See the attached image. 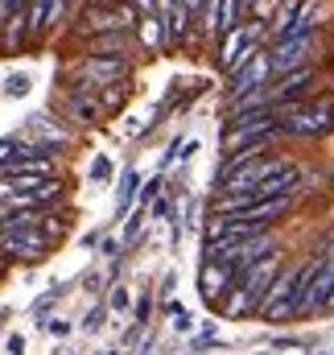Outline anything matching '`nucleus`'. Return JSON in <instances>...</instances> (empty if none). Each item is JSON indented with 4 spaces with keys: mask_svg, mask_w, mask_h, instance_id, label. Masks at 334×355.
<instances>
[{
    "mask_svg": "<svg viewBox=\"0 0 334 355\" xmlns=\"http://www.w3.org/2000/svg\"><path fill=\"white\" fill-rule=\"evenodd\" d=\"M331 107H334V99H326L322 107H318V103H314V107H297L293 116L281 120L276 132H285V137H318V132H331L334 128Z\"/></svg>",
    "mask_w": 334,
    "mask_h": 355,
    "instance_id": "39448f33",
    "label": "nucleus"
},
{
    "mask_svg": "<svg viewBox=\"0 0 334 355\" xmlns=\"http://www.w3.org/2000/svg\"><path fill=\"white\" fill-rule=\"evenodd\" d=\"M83 75H95V79H120L124 75V58H91L83 67Z\"/></svg>",
    "mask_w": 334,
    "mask_h": 355,
    "instance_id": "4468645a",
    "label": "nucleus"
},
{
    "mask_svg": "<svg viewBox=\"0 0 334 355\" xmlns=\"http://www.w3.org/2000/svg\"><path fill=\"white\" fill-rule=\"evenodd\" d=\"M58 17V0H29V12H25V33H46Z\"/></svg>",
    "mask_w": 334,
    "mask_h": 355,
    "instance_id": "9d476101",
    "label": "nucleus"
},
{
    "mask_svg": "<svg viewBox=\"0 0 334 355\" xmlns=\"http://www.w3.org/2000/svg\"><path fill=\"white\" fill-rule=\"evenodd\" d=\"M4 91H8L12 99H21V95H29V79H25V75H8V79H4Z\"/></svg>",
    "mask_w": 334,
    "mask_h": 355,
    "instance_id": "f3484780",
    "label": "nucleus"
},
{
    "mask_svg": "<svg viewBox=\"0 0 334 355\" xmlns=\"http://www.w3.org/2000/svg\"><path fill=\"white\" fill-rule=\"evenodd\" d=\"M202 347H223V339H219V335H198V339L190 343V352H202Z\"/></svg>",
    "mask_w": 334,
    "mask_h": 355,
    "instance_id": "4be33fe9",
    "label": "nucleus"
},
{
    "mask_svg": "<svg viewBox=\"0 0 334 355\" xmlns=\"http://www.w3.org/2000/svg\"><path fill=\"white\" fill-rule=\"evenodd\" d=\"M46 331H50V335H58V339H62V335H71V322H62V318H58V322H46Z\"/></svg>",
    "mask_w": 334,
    "mask_h": 355,
    "instance_id": "393cba45",
    "label": "nucleus"
},
{
    "mask_svg": "<svg viewBox=\"0 0 334 355\" xmlns=\"http://www.w3.org/2000/svg\"><path fill=\"white\" fill-rule=\"evenodd\" d=\"M91 178H95V182H107V178H112V162H107V157H95V166H91Z\"/></svg>",
    "mask_w": 334,
    "mask_h": 355,
    "instance_id": "aec40b11",
    "label": "nucleus"
},
{
    "mask_svg": "<svg viewBox=\"0 0 334 355\" xmlns=\"http://www.w3.org/2000/svg\"><path fill=\"white\" fill-rule=\"evenodd\" d=\"M293 17H297V0H281L276 4V17H272V42H281L285 33H289V25H293Z\"/></svg>",
    "mask_w": 334,
    "mask_h": 355,
    "instance_id": "ddd939ff",
    "label": "nucleus"
},
{
    "mask_svg": "<svg viewBox=\"0 0 334 355\" xmlns=\"http://www.w3.org/2000/svg\"><path fill=\"white\" fill-rule=\"evenodd\" d=\"M256 355H268V352H256Z\"/></svg>",
    "mask_w": 334,
    "mask_h": 355,
    "instance_id": "7c9ffc66",
    "label": "nucleus"
},
{
    "mask_svg": "<svg viewBox=\"0 0 334 355\" xmlns=\"http://www.w3.org/2000/svg\"><path fill=\"white\" fill-rule=\"evenodd\" d=\"M145 322H149V297L137 302V327H145Z\"/></svg>",
    "mask_w": 334,
    "mask_h": 355,
    "instance_id": "b1692460",
    "label": "nucleus"
},
{
    "mask_svg": "<svg viewBox=\"0 0 334 355\" xmlns=\"http://www.w3.org/2000/svg\"><path fill=\"white\" fill-rule=\"evenodd\" d=\"M71 116H75L79 124H91V120H95V103L83 99V95H71Z\"/></svg>",
    "mask_w": 334,
    "mask_h": 355,
    "instance_id": "dca6fc26",
    "label": "nucleus"
},
{
    "mask_svg": "<svg viewBox=\"0 0 334 355\" xmlns=\"http://www.w3.org/2000/svg\"><path fill=\"white\" fill-rule=\"evenodd\" d=\"M107 306L124 314V310H128V289H124V285H116V289H112V297H107Z\"/></svg>",
    "mask_w": 334,
    "mask_h": 355,
    "instance_id": "6ab92c4d",
    "label": "nucleus"
},
{
    "mask_svg": "<svg viewBox=\"0 0 334 355\" xmlns=\"http://www.w3.org/2000/svg\"><path fill=\"white\" fill-rule=\"evenodd\" d=\"M103 314H107V310H103V306H95V310L83 318V331H87V335H95V331L103 327Z\"/></svg>",
    "mask_w": 334,
    "mask_h": 355,
    "instance_id": "a211bd4d",
    "label": "nucleus"
},
{
    "mask_svg": "<svg viewBox=\"0 0 334 355\" xmlns=\"http://www.w3.org/2000/svg\"><path fill=\"white\" fill-rule=\"evenodd\" d=\"M173 322H177V331H190V327H194V314H190V310H182Z\"/></svg>",
    "mask_w": 334,
    "mask_h": 355,
    "instance_id": "bb28decb",
    "label": "nucleus"
},
{
    "mask_svg": "<svg viewBox=\"0 0 334 355\" xmlns=\"http://www.w3.org/2000/svg\"><path fill=\"white\" fill-rule=\"evenodd\" d=\"M137 186H141V174H137V170H124V178H120V194H116V219L128 215V207H132V198H137Z\"/></svg>",
    "mask_w": 334,
    "mask_h": 355,
    "instance_id": "f8f14e48",
    "label": "nucleus"
},
{
    "mask_svg": "<svg viewBox=\"0 0 334 355\" xmlns=\"http://www.w3.org/2000/svg\"><path fill=\"white\" fill-rule=\"evenodd\" d=\"M120 99H124V91H107V95H103V103H107V107H116Z\"/></svg>",
    "mask_w": 334,
    "mask_h": 355,
    "instance_id": "cd10ccee",
    "label": "nucleus"
},
{
    "mask_svg": "<svg viewBox=\"0 0 334 355\" xmlns=\"http://www.w3.org/2000/svg\"><path fill=\"white\" fill-rule=\"evenodd\" d=\"M268 75H272V67H268V50H256L248 62L236 71V79H231V91H227V107H236L240 99H248L252 91H260L268 83Z\"/></svg>",
    "mask_w": 334,
    "mask_h": 355,
    "instance_id": "423d86ee",
    "label": "nucleus"
},
{
    "mask_svg": "<svg viewBox=\"0 0 334 355\" xmlns=\"http://www.w3.org/2000/svg\"><path fill=\"white\" fill-rule=\"evenodd\" d=\"M310 50H314V33H297V37H281L268 46V67L272 75H289L297 67H310Z\"/></svg>",
    "mask_w": 334,
    "mask_h": 355,
    "instance_id": "20e7f679",
    "label": "nucleus"
},
{
    "mask_svg": "<svg viewBox=\"0 0 334 355\" xmlns=\"http://www.w3.org/2000/svg\"><path fill=\"white\" fill-rule=\"evenodd\" d=\"M141 4H145V8H153V12H157V0H141Z\"/></svg>",
    "mask_w": 334,
    "mask_h": 355,
    "instance_id": "c85d7f7f",
    "label": "nucleus"
},
{
    "mask_svg": "<svg viewBox=\"0 0 334 355\" xmlns=\"http://www.w3.org/2000/svg\"><path fill=\"white\" fill-rule=\"evenodd\" d=\"M50 252V240L42 236V227H17V232H0V257L4 261H42Z\"/></svg>",
    "mask_w": 334,
    "mask_h": 355,
    "instance_id": "f03ea898",
    "label": "nucleus"
},
{
    "mask_svg": "<svg viewBox=\"0 0 334 355\" xmlns=\"http://www.w3.org/2000/svg\"><path fill=\"white\" fill-rule=\"evenodd\" d=\"M240 0H219L215 4V25H211V33L219 37V33H231V29H240Z\"/></svg>",
    "mask_w": 334,
    "mask_h": 355,
    "instance_id": "9b49d317",
    "label": "nucleus"
},
{
    "mask_svg": "<svg viewBox=\"0 0 334 355\" xmlns=\"http://www.w3.org/2000/svg\"><path fill=\"white\" fill-rule=\"evenodd\" d=\"M260 33H264L260 25H252V29H231V33H223V46L215 50V62H219L223 71H231V75H236V71H240V67L248 62L252 54L260 50Z\"/></svg>",
    "mask_w": 334,
    "mask_h": 355,
    "instance_id": "7ed1b4c3",
    "label": "nucleus"
},
{
    "mask_svg": "<svg viewBox=\"0 0 334 355\" xmlns=\"http://www.w3.org/2000/svg\"><path fill=\"white\" fill-rule=\"evenodd\" d=\"M182 4H186V12H190V21H194V17H202V8H206V0H182Z\"/></svg>",
    "mask_w": 334,
    "mask_h": 355,
    "instance_id": "a878e982",
    "label": "nucleus"
},
{
    "mask_svg": "<svg viewBox=\"0 0 334 355\" xmlns=\"http://www.w3.org/2000/svg\"><path fill=\"white\" fill-rule=\"evenodd\" d=\"M157 194H161V178H149V182L141 186V202H153Z\"/></svg>",
    "mask_w": 334,
    "mask_h": 355,
    "instance_id": "412c9836",
    "label": "nucleus"
},
{
    "mask_svg": "<svg viewBox=\"0 0 334 355\" xmlns=\"http://www.w3.org/2000/svg\"><path fill=\"white\" fill-rule=\"evenodd\" d=\"M161 25H166V46H177L186 37V25H190V12L182 0H166V12H157Z\"/></svg>",
    "mask_w": 334,
    "mask_h": 355,
    "instance_id": "1a4fd4ad",
    "label": "nucleus"
},
{
    "mask_svg": "<svg viewBox=\"0 0 334 355\" xmlns=\"http://www.w3.org/2000/svg\"><path fill=\"white\" fill-rule=\"evenodd\" d=\"M310 277H314V261H306L297 272H276V277H272V285H268V289H264V297H260V318H264V322H272V327L301 318Z\"/></svg>",
    "mask_w": 334,
    "mask_h": 355,
    "instance_id": "f257e3e1",
    "label": "nucleus"
},
{
    "mask_svg": "<svg viewBox=\"0 0 334 355\" xmlns=\"http://www.w3.org/2000/svg\"><path fill=\"white\" fill-rule=\"evenodd\" d=\"M4 352L8 355H25V335H8V339H4Z\"/></svg>",
    "mask_w": 334,
    "mask_h": 355,
    "instance_id": "5701e85b",
    "label": "nucleus"
},
{
    "mask_svg": "<svg viewBox=\"0 0 334 355\" xmlns=\"http://www.w3.org/2000/svg\"><path fill=\"white\" fill-rule=\"evenodd\" d=\"M326 306H334V257L314 261V277H310V285H306L301 318H306V314H318V310H326Z\"/></svg>",
    "mask_w": 334,
    "mask_h": 355,
    "instance_id": "0eeeda50",
    "label": "nucleus"
},
{
    "mask_svg": "<svg viewBox=\"0 0 334 355\" xmlns=\"http://www.w3.org/2000/svg\"><path fill=\"white\" fill-rule=\"evenodd\" d=\"M161 29H166V25H161V17L153 12V17L145 21V42H149L153 50H161V46H166V33H161Z\"/></svg>",
    "mask_w": 334,
    "mask_h": 355,
    "instance_id": "2eb2a0df",
    "label": "nucleus"
},
{
    "mask_svg": "<svg viewBox=\"0 0 334 355\" xmlns=\"http://www.w3.org/2000/svg\"><path fill=\"white\" fill-rule=\"evenodd\" d=\"M248 4H252V0H240V8H248Z\"/></svg>",
    "mask_w": 334,
    "mask_h": 355,
    "instance_id": "c756f323",
    "label": "nucleus"
},
{
    "mask_svg": "<svg viewBox=\"0 0 334 355\" xmlns=\"http://www.w3.org/2000/svg\"><path fill=\"white\" fill-rule=\"evenodd\" d=\"M236 277H240V272H236L231 265H211V261H206L202 272H198V289H202L206 306H215V310H219V306H223V297L236 289Z\"/></svg>",
    "mask_w": 334,
    "mask_h": 355,
    "instance_id": "6e6552de",
    "label": "nucleus"
}]
</instances>
